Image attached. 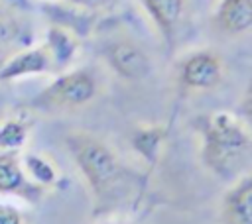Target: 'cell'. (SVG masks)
I'll use <instances>...</instances> for the list:
<instances>
[{"label":"cell","mask_w":252,"mask_h":224,"mask_svg":"<svg viewBox=\"0 0 252 224\" xmlns=\"http://www.w3.org/2000/svg\"><path fill=\"white\" fill-rule=\"evenodd\" d=\"M201 161L205 167L226 179L238 173L252 153V130L232 112H213L199 120Z\"/></svg>","instance_id":"obj_1"},{"label":"cell","mask_w":252,"mask_h":224,"mask_svg":"<svg viewBox=\"0 0 252 224\" xmlns=\"http://www.w3.org/2000/svg\"><path fill=\"white\" fill-rule=\"evenodd\" d=\"M69 151L83 175V179L89 183V187L96 193H102L110 187V183L118 175V159L114 151L102 143L100 140L87 136V134H75L67 138Z\"/></svg>","instance_id":"obj_2"},{"label":"cell","mask_w":252,"mask_h":224,"mask_svg":"<svg viewBox=\"0 0 252 224\" xmlns=\"http://www.w3.org/2000/svg\"><path fill=\"white\" fill-rule=\"evenodd\" d=\"M96 90L98 84L91 71L73 69L59 75L37 98L41 104L53 108H81L96 96Z\"/></svg>","instance_id":"obj_3"},{"label":"cell","mask_w":252,"mask_h":224,"mask_svg":"<svg viewBox=\"0 0 252 224\" xmlns=\"http://www.w3.org/2000/svg\"><path fill=\"white\" fill-rule=\"evenodd\" d=\"M222 59L211 49L189 53L179 65V81L189 90H211L222 81Z\"/></svg>","instance_id":"obj_4"},{"label":"cell","mask_w":252,"mask_h":224,"mask_svg":"<svg viewBox=\"0 0 252 224\" xmlns=\"http://www.w3.org/2000/svg\"><path fill=\"white\" fill-rule=\"evenodd\" d=\"M53 69H55L53 57L45 43L35 47H24L16 51L0 67V83H10L24 77H33V75H45V73H51Z\"/></svg>","instance_id":"obj_5"},{"label":"cell","mask_w":252,"mask_h":224,"mask_svg":"<svg viewBox=\"0 0 252 224\" xmlns=\"http://www.w3.org/2000/svg\"><path fill=\"white\" fill-rule=\"evenodd\" d=\"M108 65L112 71L126 81H140L152 71L150 57L134 41L120 39L108 47Z\"/></svg>","instance_id":"obj_6"},{"label":"cell","mask_w":252,"mask_h":224,"mask_svg":"<svg viewBox=\"0 0 252 224\" xmlns=\"http://www.w3.org/2000/svg\"><path fill=\"white\" fill-rule=\"evenodd\" d=\"M222 224H252V175L238 179L220 204Z\"/></svg>","instance_id":"obj_7"},{"label":"cell","mask_w":252,"mask_h":224,"mask_svg":"<svg viewBox=\"0 0 252 224\" xmlns=\"http://www.w3.org/2000/svg\"><path fill=\"white\" fill-rule=\"evenodd\" d=\"M142 6L163 39L167 43H173L185 16L187 0H142Z\"/></svg>","instance_id":"obj_8"},{"label":"cell","mask_w":252,"mask_h":224,"mask_svg":"<svg viewBox=\"0 0 252 224\" xmlns=\"http://www.w3.org/2000/svg\"><path fill=\"white\" fill-rule=\"evenodd\" d=\"M213 20L226 35L246 33L252 29V0H219Z\"/></svg>","instance_id":"obj_9"},{"label":"cell","mask_w":252,"mask_h":224,"mask_svg":"<svg viewBox=\"0 0 252 224\" xmlns=\"http://www.w3.org/2000/svg\"><path fill=\"white\" fill-rule=\"evenodd\" d=\"M26 171L16 151H0V195L22 193L26 183Z\"/></svg>","instance_id":"obj_10"},{"label":"cell","mask_w":252,"mask_h":224,"mask_svg":"<svg viewBox=\"0 0 252 224\" xmlns=\"http://www.w3.org/2000/svg\"><path fill=\"white\" fill-rule=\"evenodd\" d=\"M45 45H47V49L53 57L55 69H65L77 55V41L63 28H51L47 31Z\"/></svg>","instance_id":"obj_11"},{"label":"cell","mask_w":252,"mask_h":224,"mask_svg":"<svg viewBox=\"0 0 252 224\" xmlns=\"http://www.w3.org/2000/svg\"><path fill=\"white\" fill-rule=\"evenodd\" d=\"M28 143V128L22 120L6 118L0 122V151H20Z\"/></svg>","instance_id":"obj_12"},{"label":"cell","mask_w":252,"mask_h":224,"mask_svg":"<svg viewBox=\"0 0 252 224\" xmlns=\"http://www.w3.org/2000/svg\"><path fill=\"white\" fill-rule=\"evenodd\" d=\"M22 165H24L26 175L37 185L47 187V185H53L57 181V169L53 167V163L39 157V155H28L22 161Z\"/></svg>","instance_id":"obj_13"},{"label":"cell","mask_w":252,"mask_h":224,"mask_svg":"<svg viewBox=\"0 0 252 224\" xmlns=\"http://www.w3.org/2000/svg\"><path fill=\"white\" fill-rule=\"evenodd\" d=\"M22 22L18 12H12L0 4V45H12L22 39Z\"/></svg>","instance_id":"obj_14"},{"label":"cell","mask_w":252,"mask_h":224,"mask_svg":"<svg viewBox=\"0 0 252 224\" xmlns=\"http://www.w3.org/2000/svg\"><path fill=\"white\" fill-rule=\"evenodd\" d=\"M159 140H161V132H158L156 128H146V130H138L132 136V145L146 157V159H154L159 147Z\"/></svg>","instance_id":"obj_15"},{"label":"cell","mask_w":252,"mask_h":224,"mask_svg":"<svg viewBox=\"0 0 252 224\" xmlns=\"http://www.w3.org/2000/svg\"><path fill=\"white\" fill-rule=\"evenodd\" d=\"M0 224H28V220L18 206L10 202H0Z\"/></svg>","instance_id":"obj_16"},{"label":"cell","mask_w":252,"mask_h":224,"mask_svg":"<svg viewBox=\"0 0 252 224\" xmlns=\"http://www.w3.org/2000/svg\"><path fill=\"white\" fill-rule=\"evenodd\" d=\"M244 122H246V126L252 130V81H250V84H248V88H246V92H244V96H242V102H240V114H238Z\"/></svg>","instance_id":"obj_17"},{"label":"cell","mask_w":252,"mask_h":224,"mask_svg":"<svg viewBox=\"0 0 252 224\" xmlns=\"http://www.w3.org/2000/svg\"><path fill=\"white\" fill-rule=\"evenodd\" d=\"M0 4L12 12H28L32 8V2L30 0H0Z\"/></svg>","instance_id":"obj_18"},{"label":"cell","mask_w":252,"mask_h":224,"mask_svg":"<svg viewBox=\"0 0 252 224\" xmlns=\"http://www.w3.org/2000/svg\"><path fill=\"white\" fill-rule=\"evenodd\" d=\"M69 2L81 8H96V6H102L106 0H69Z\"/></svg>","instance_id":"obj_19"}]
</instances>
